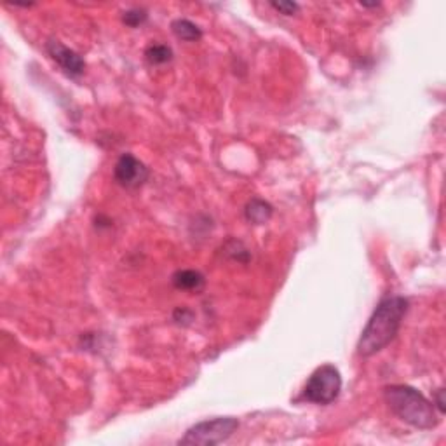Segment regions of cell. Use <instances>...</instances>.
I'll return each instance as SVG.
<instances>
[{
    "instance_id": "cell-1",
    "label": "cell",
    "mask_w": 446,
    "mask_h": 446,
    "mask_svg": "<svg viewBox=\"0 0 446 446\" xmlns=\"http://www.w3.org/2000/svg\"><path fill=\"white\" fill-rule=\"evenodd\" d=\"M408 307L410 303L401 295H387L382 298L359 336L358 354L370 358L387 347L399 333Z\"/></svg>"
},
{
    "instance_id": "cell-2",
    "label": "cell",
    "mask_w": 446,
    "mask_h": 446,
    "mask_svg": "<svg viewBox=\"0 0 446 446\" xmlns=\"http://www.w3.org/2000/svg\"><path fill=\"white\" fill-rule=\"evenodd\" d=\"M384 397L392 413L415 429L429 430L440 423V415H438L434 403H430L415 387L403 384L387 385L384 389Z\"/></svg>"
},
{
    "instance_id": "cell-3",
    "label": "cell",
    "mask_w": 446,
    "mask_h": 446,
    "mask_svg": "<svg viewBox=\"0 0 446 446\" xmlns=\"http://www.w3.org/2000/svg\"><path fill=\"white\" fill-rule=\"evenodd\" d=\"M342 375L333 365H322L314 370L303 387V397L314 404H329L340 396Z\"/></svg>"
},
{
    "instance_id": "cell-4",
    "label": "cell",
    "mask_w": 446,
    "mask_h": 446,
    "mask_svg": "<svg viewBox=\"0 0 446 446\" xmlns=\"http://www.w3.org/2000/svg\"><path fill=\"white\" fill-rule=\"evenodd\" d=\"M239 429V421L234 417H216L211 421H202L190 427L185 436L178 441L180 445H204L213 446L227 441Z\"/></svg>"
},
{
    "instance_id": "cell-5",
    "label": "cell",
    "mask_w": 446,
    "mask_h": 446,
    "mask_svg": "<svg viewBox=\"0 0 446 446\" xmlns=\"http://www.w3.org/2000/svg\"><path fill=\"white\" fill-rule=\"evenodd\" d=\"M148 168L133 153H122L114 168V178L124 189H138L148 180Z\"/></svg>"
},
{
    "instance_id": "cell-6",
    "label": "cell",
    "mask_w": 446,
    "mask_h": 446,
    "mask_svg": "<svg viewBox=\"0 0 446 446\" xmlns=\"http://www.w3.org/2000/svg\"><path fill=\"white\" fill-rule=\"evenodd\" d=\"M46 51L51 56L52 61L59 66L69 77H81L86 72V61L78 52H75L70 47L59 40L51 39L46 42Z\"/></svg>"
},
{
    "instance_id": "cell-7",
    "label": "cell",
    "mask_w": 446,
    "mask_h": 446,
    "mask_svg": "<svg viewBox=\"0 0 446 446\" xmlns=\"http://www.w3.org/2000/svg\"><path fill=\"white\" fill-rule=\"evenodd\" d=\"M171 283L176 290L182 291H201L204 288L206 279L199 271L192 269H185V271H176L171 277Z\"/></svg>"
},
{
    "instance_id": "cell-8",
    "label": "cell",
    "mask_w": 446,
    "mask_h": 446,
    "mask_svg": "<svg viewBox=\"0 0 446 446\" xmlns=\"http://www.w3.org/2000/svg\"><path fill=\"white\" fill-rule=\"evenodd\" d=\"M272 206L269 204L267 201H264V199H251V201L248 202V206H246V218H248V222L254 223V225H262L265 222H269L272 216Z\"/></svg>"
},
{
    "instance_id": "cell-9",
    "label": "cell",
    "mask_w": 446,
    "mask_h": 446,
    "mask_svg": "<svg viewBox=\"0 0 446 446\" xmlns=\"http://www.w3.org/2000/svg\"><path fill=\"white\" fill-rule=\"evenodd\" d=\"M171 30H173V33L180 40H185V42H197L202 37V30L190 20H185V18L175 20L171 23Z\"/></svg>"
},
{
    "instance_id": "cell-10",
    "label": "cell",
    "mask_w": 446,
    "mask_h": 446,
    "mask_svg": "<svg viewBox=\"0 0 446 446\" xmlns=\"http://www.w3.org/2000/svg\"><path fill=\"white\" fill-rule=\"evenodd\" d=\"M145 59L150 65H164L173 59V51L166 44H150L145 51Z\"/></svg>"
},
{
    "instance_id": "cell-11",
    "label": "cell",
    "mask_w": 446,
    "mask_h": 446,
    "mask_svg": "<svg viewBox=\"0 0 446 446\" xmlns=\"http://www.w3.org/2000/svg\"><path fill=\"white\" fill-rule=\"evenodd\" d=\"M148 14L145 9H140V7H133V9L126 11L124 14H122V21L127 26H131V28H136V26L143 25L145 21H147Z\"/></svg>"
},
{
    "instance_id": "cell-12",
    "label": "cell",
    "mask_w": 446,
    "mask_h": 446,
    "mask_svg": "<svg viewBox=\"0 0 446 446\" xmlns=\"http://www.w3.org/2000/svg\"><path fill=\"white\" fill-rule=\"evenodd\" d=\"M271 6L277 13L284 14V16H293V14H297L300 11V6L297 2H272Z\"/></svg>"
},
{
    "instance_id": "cell-13",
    "label": "cell",
    "mask_w": 446,
    "mask_h": 446,
    "mask_svg": "<svg viewBox=\"0 0 446 446\" xmlns=\"http://www.w3.org/2000/svg\"><path fill=\"white\" fill-rule=\"evenodd\" d=\"M443 394H445L443 389H440V391L436 392V404H438V410H440V413H441V415L445 413V401H443Z\"/></svg>"
}]
</instances>
